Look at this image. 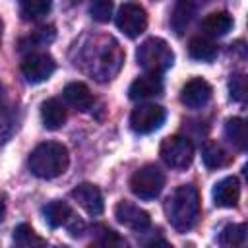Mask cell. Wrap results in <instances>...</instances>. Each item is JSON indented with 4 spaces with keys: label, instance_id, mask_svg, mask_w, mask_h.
Instances as JSON below:
<instances>
[{
    "label": "cell",
    "instance_id": "obj_13",
    "mask_svg": "<svg viewBox=\"0 0 248 248\" xmlns=\"http://www.w3.org/2000/svg\"><path fill=\"white\" fill-rule=\"evenodd\" d=\"M240 200V182L236 176L221 178L213 188V203L217 207H236Z\"/></svg>",
    "mask_w": 248,
    "mask_h": 248
},
{
    "label": "cell",
    "instance_id": "obj_5",
    "mask_svg": "<svg viewBox=\"0 0 248 248\" xmlns=\"http://www.w3.org/2000/svg\"><path fill=\"white\" fill-rule=\"evenodd\" d=\"M163 163L170 169H186L194 161V145L184 136H169L159 147Z\"/></svg>",
    "mask_w": 248,
    "mask_h": 248
},
{
    "label": "cell",
    "instance_id": "obj_30",
    "mask_svg": "<svg viewBox=\"0 0 248 248\" xmlns=\"http://www.w3.org/2000/svg\"><path fill=\"white\" fill-rule=\"evenodd\" d=\"M66 225H68V232H70L72 236H81V232H83V229H85V225H83L81 221H78V219H70Z\"/></svg>",
    "mask_w": 248,
    "mask_h": 248
},
{
    "label": "cell",
    "instance_id": "obj_1",
    "mask_svg": "<svg viewBox=\"0 0 248 248\" xmlns=\"http://www.w3.org/2000/svg\"><path fill=\"white\" fill-rule=\"evenodd\" d=\"M167 219L178 232H188L200 219V194L196 186H178L165 203Z\"/></svg>",
    "mask_w": 248,
    "mask_h": 248
},
{
    "label": "cell",
    "instance_id": "obj_25",
    "mask_svg": "<svg viewBox=\"0 0 248 248\" xmlns=\"http://www.w3.org/2000/svg\"><path fill=\"white\" fill-rule=\"evenodd\" d=\"M54 41V29L52 27H41L37 31H33L27 39L21 41V48H37V46H45L48 43Z\"/></svg>",
    "mask_w": 248,
    "mask_h": 248
},
{
    "label": "cell",
    "instance_id": "obj_3",
    "mask_svg": "<svg viewBox=\"0 0 248 248\" xmlns=\"http://www.w3.org/2000/svg\"><path fill=\"white\" fill-rule=\"evenodd\" d=\"M136 58L138 64L147 72V74H157L161 76L163 72H167L172 62H174V52L169 46V43L165 39L159 37H149L145 39L138 50H136Z\"/></svg>",
    "mask_w": 248,
    "mask_h": 248
},
{
    "label": "cell",
    "instance_id": "obj_20",
    "mask_svg": "<svg viewBox=\"0 0 248 248\" xmlns=\"http://www.w3.org/2000/svg\"><path fill=\"white\" fill-rule=\"evenodd\" d=\"M225 138L236 147V149H246L248 143V134H246V124L242 118L232 116L225 122Z\"/></svg>",
    "mask_w": 248,
    "mask_h": 248
},
{
    "label": "cell",
    "instance_id": "obj_12",
    "mask_svg": "<svg viewBox=\"0 0 248 248\" xmlns=\"http://www.w3.org/2000/svg\"><path fill=\"white\" fill-rule=\"evenodd\" d=\"M163 91V81L157 74H143L140 78H136L130 87H128V97L132 101H143L155 95H161Z\"/></svg>",
    "mask_w": 248,
    "mask_h": 248
},
{
    "label": "cell",
    "instance_id": "obj_24",
    "mask_svg": "<svg viewBox=\"0 0 248 248\" xmlns=\"http://www.w3.org/2000/svg\"><path fill=\"white\" fill-rule=\"evenodd\" d=\"M14 242L19 246H43L45 238H41L29 225L21 223L14 229Z\"/></svg>",
    "mask_w": 248,
    "mask_h": 248
},
{
    "label": "cell",
    "instance_id": "obj_26",
    "mask_svg": "<svg viewBox=\"0 0 248 248\" xmlns=\"http://www.w3.org/2000/svg\"><path fill=\"white\" fill-rule=\"evenodd\" d=\"M112 6H114V0H91L89 14L95 21L107 23L112 16Z\"/></svg>",
    "mask_w": 248,
    "mask_h": 248
},
{
    "label": "cell",
    "instance_id": "obj_7",
    "mask_svg": "<svg viewBox=\"0 0 248 248\" xmlns=\"http://www.w3.org/2000/svg\"><path fill=\"white\" fill-rule=\"evenodd\" d=\"M167 112L161 105L155 103H141L130 114V128L136 134H151L165 122Z\"/></svg>",
    "mask_w": 248,
    "mask_h": 248
},
{
    "label": "cell",
    "instance_id": "obj_16",
    "mask_svg": "<svg viewBox=\"0 0 248 248\" xmlns=\"http://www.w3.org/2000/svg\"><path fill=\"white\" fill-rule=\"evenodd\" d=\"M43 217H45V221L50 229H58V227L66 225L74 217V213H72V207L66 202L54 200V202H48L43 207Z\"/></svg>",
    "mask_w": 248,
    "mask_h": 248
},
{
    "label": "cell",
    "instance_id": "obj_9",
    "mask_svg": "<svg viewBox=\"0 0 248 248\" xmlns=\"http://www.w3.org/2000/svg\"><path fill=\"white\" fill-rule=\"evenodd\" d=\"M114 217L120 225H124L126 229L130 231H136V232H141L145 229H149L151 225V217L145 209H141L140 205L132 203V202H118L116 207H114Z\"/></svg>",
    "mask_w": 248,
    "mask_h": 248
},
{
    "label": "cell",
    "instance_id": "obj_2",
    "mask_svg": "<svg viewBox=\"0 0 248 248\" xmlns=\"http://www.w3.org/2000/svg\"><path fill=\"white\" fill-rule=\"evenodd\" d=\"M70 163V155L66 145L58 143V141H45L39 143L31 155H29V170L45 180L56 178L60 174L66 172Z\"/></svg>",
    "mask_w": 248,
    "mask_h": 248
},
{
    "label": "cell",
    "instance_id": "obj_27",
    "mask_svg": "<svg viewBox=\"0 0 248 248\" xmlns=\"http://www.w3.org/2000/svg\"><path fill=\"white\" fill-rule=\"evenodd\" d=\"M93 231H95V234H97V242L103 244V246L124 244V240H122L114 231H110V229H107V227H103V225H95Z\"/></svg>",
    "mask_w": 248,
    "mask_h": 248
},
{
    "label": "cell",
    "instance_id": "obj_23",
    "mask_svg": "<svg viewBox=\"0 0 248 248\" xmlns=\"http://www.w3.org/2000/svg\"><path fill=\"white\" fill-rule=\"evenodd\" d=\"M246 240V225H227L221 234H219V242L223 246H240Z\"/></svg>",
    "mask_w": 248,
    "mask_h": 248
},
{
    "label": "cell",
    "instance_id": "obj_19",
    "mask_svg": "<svg viewBox=\"0 0 248 248\" xmlns=\"http://www.w3.org/2000/svg\"><path fill=\"white\" fill-rule=\"evenodd\" d=\"M188 54L200 62H211L217 56V46L205 37H192L188 43Z\"/></svg>",
    "mask_w": 248,
    "mask_h": 248
},
{
    "label": "cell",
    "instance_id": "obj_8",
    "mask_svg": "<svg viewBox=\"0 0 248 248\" xmlns=\"http://www.w3.org/2000/svg\"><path fill=\"white\" fill-rule=\"evenodd\" d=\"M56 70V62L48 52H31L21 62V74L29 83L46 81Z\"/></svg>",
    "mask_w": 248,
    "mask_h": 248
},
{
    "label": "cell",
    "instance_id": "obj_18",
    "mask_svg": "<svg viewBox=\"0 0 248 248\" xmlns=\"http://www.w3.org/2000/svg\"><path fill=\"white\" fill-rule=\"evenodd\" d=\"M202 29L211 37H223L232 29V17L227 12H213L202 21Z\"/></svg>",
    "mask_w": 248,
    "mask_h": 248
},
{
    "label": "cell",
    "instance_id": "obj_22",
    "mask_svg": "<svg viewBox=\"0 0 248 248\" xmlns=\"http://www.w3.org/2000/svg\"><path fill=\"white\" fill-rule=\"evenodd\" d=\"M50 6H52V0H21L19 14L25 21H33L46 16Z\"/></svg>",
    "mask_w": 248,
    "mask_h": 248
},
{
    "label": "cell",
    "instance_id": "obj_11",
    "mask_svg": "<svg viewBox=\"0 0 248 248\" xmlns=\"http://www.w3.org/2000/svg\"><path fill=\"white\" fill-rule=\"evenodd\" d=\"M72 198L78 202V205L89 213V215H101L103 209H105V203H103V194L101 190L95 186V184H89V182H83L79 186H76L72 190Z\"/></svg>",
    "mask_w": 248,
    "mask_h": 248
},
{
    "label": "cell",
    "instance_id": "obj_28",
    "mask_svg": "<svg viewBox=\"0 0 248 248\" xmlns=\"http://www.w3.org/2000/svg\"><path fill=\"white\" fill-rule=\"evenodd\" d=\"M229 87H231V99H234V101H242L244 99L246 85H244V78L242 76H232Z\"/></svg>",
    "mask_w": 248,
    "mask_h": 248
},
{
    "label": "cell",
    "instance_id": "obj_29",
    "mask_svg": "<svg viewBox=\"0 0 248 248\" xmlns=\"http://www.w3.org/2000/svg\"><path fill=\"white\" fill-rule=\"evenodd\" d=\"M14 130H16L14 120H12V118H8V116H0V145H2V143H6V141L12 138Z\"/></svg>",
    "mask_w": 248,
    "mask_h": 248
},
{
    "label": "cell",
    "instance_id": "obj_31",
    "mask_svg": "<svg viewBox=\"0 0 248 248\" xmlns=\"http://www.w3.org/2000/svg\"><path fill=\"white\" fill-rule=\"evenodd\" d=\"M2 217H4V203L0 202V221H2Z\"/></svg>",
    "mask_w": 248,
    "mask_h": 248
},
{
    "label": "cell",
    "instance_id": "obj_4",
    "mask_svg": "<svg viewBox=\"0 0 248 248\" xmlns=\"http://www.w3.org/2000/svg\"><path fill=\"white\" fill-rule=\"evenodd\" d=\"M165 174L157 165L140 167L130 178V190L140 200H153L163 192Z\"/></svg>",
    "mask_w": 248,
    "mask_h": 248
},
{
    "label": "cell",
    "instance_id": "obj_21",
    "mask_svg": "<svg viewBox=\"0 0 248 248\" xmlns=\"http://www.w3.org/2000/svg\"><path fill=\"white\" fill-rule=\"evenodd\" d=\"M202 159H203V165L207 169H219V167H225L231 161V157L227 155V151L219 143H215V141H207L203 145Z\"/></svg>",
    "mask_w": 248,
    "mask_h": 248
},
{
    "label": "cell",
    "instance_id": "obj_14",
    "mask_svg": "<svg viewBox=\"0 0 248 248\" xmlns=\"http://www.w3.org/2000/svg\"><path fill=\"white\" fill-rule=\"evenodd\" d=\"M62 95H64V101L70 105V107H74L76 110H87V108H91V105H93V93L89 91V87L85 85V83H81V81H72V83H68L66 87H64V91H62Z\"/></svg>",
    "mask_w": 248,
    "mask_h": 248
},
{
    "label": "cell",
    "instance_id": "obj_10",
    "mask_svg": "<svg viewBox=\"0 0 248 248\" xmlns=\"http://www.w3.org/2000/svg\"><path fill=\"white\" fill-rule=\"evenodd\" d=\"M211 93L213 89L203 78H192L180 89V103L188 108H202L209 103Z\"/></svg>",
    "mask_w": 248,
    "mask_h": 248
},
{
    "label": "cell",
    "instance_id": "obj_6",
    "mask_svg": "<svg viewBox=\"0 0 248 248\" xmlns=\"http://www.w3.org/2000/svg\"><path fill=\"white\" fill-rule=\"evenodd\" d=\"M116 27L130 39L140 37L147 27V12L138 2H124L116 12Z\"/></svg>",
    "mask_w": 248,
    "mask_h": 248
},
{
    "label": "cell",
    "instance_id": "obj_15",
    "mask_svg": "<svg viewBox=\"0 0 248 248\" xmlns=\"http://www.w3.org/2000/svg\"><path fill=\"white\" fill-rule=\"evenodd\" d=\"M41 120L46 130H58L66 122V108L58 99H46L41 105Z\"/></svg>",
    "mask_w": 248,
    "mask_h": 248
},
{
    "label": "cell",
    "instance_id": "obj_17",
    "mask_svg": "<svg viewBox=\"0 0 248 248\" xmlns=\"http://www.w3.org/2000/svg\"><path fill=\"white\" fill-rule=\"evenodd\" d=\"M194 4L192 0H176L172 14H170V27L176 35H182L186 31V27L190 25V21L194 19Z\"/></svg>",
    "mask_w": 248,
    "mask_h": 248
}]
</instances>
